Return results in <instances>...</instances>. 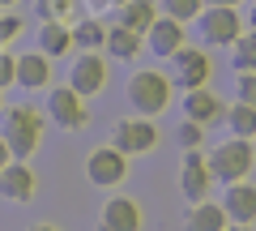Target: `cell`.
I'll list each match as a JSON object with an SVG mask.
<instances>
[{
	"label": "cell",
	"instance_id": "1",
	"mask_svg": "<svg viewBox=\"0 0 256 231\" xmlns=\"http://www.w3.org/2000/svg\"><path fill=\"white\" fill-rule=\"evenodd\" d=\"M4 141H9L13 158L26 163L38 150V141H43V116L34 107H9L4 111Z\"/></svg>",
	"mask_w": 256,
	"mask_h": 231
},
{
	"label": "cell",
	"instance_id": "2",
	"mask_svg": "<svg viewBox=\"0 0 256 231\" xmlns=\"http://www.w3.org/2000/svg\"><path fill=\"white\" fill-rule=\"evenodd\" d=\"M128 103L137 107V116H158L171 103V82L158 69H141L128 77Z\"/></svg>",
	"mask_w": 256,
	"mask_h": 231
},
{
	"label": "cell",
	"instance_id": "3",
	"mask_svg": "<svg viewBox=\"0 0 256 231\" xmlns=\"http://www.w3.org/2000/svg\"><path fill=\"white\" fill-rule=\"evenodd\" d=\"M210 171L218 180H226V184L248 180V171H252V141L248 137H230L226 146H218L210 154Z\"/></svg>",
	"mask_w": 256,
	"mask_h": 231
},
{
	"label": "cell",
	"instance_id": "4",
	"mask_svg": "<svg viewBox=\"0 0 256 231\" xmlns=\"http://www.w3.org/2000/svg\"><path fill=\"white\" fill-rule=\"evenodd\" d=\"M47 116H52L60 129H86L90 124V107L73 86H52L47 90Z\"/></svg>",
	"mask_w": 256,
	"mask_h": 231
},
{
	"label": "cell",
	"instance_id": "5",
	"mask_svg": "<svg viewBox=\"0 0 256 231\" xmlns=\"http://www.w3.org/2000/svg\"><path fill=\"white\" fill-rule=\"evenodd\" d=\"M86 176H90V184H98V188H116L120 180L128 176V154L116 150V146L90 150V158H86Z\"/></svg>",
	"mask_w": 256,
	"mask_h": 231
},
{
	"label": "cell",
	"instance_id": "6",
	"mask_svg": "<svg viewBox=\"0 0 256 231\" xmlns=\"http://www.w3.org/2000/svg\"><path fill=\"white\" fill-rule=\"evenodd\" d=\"M196 30H201V39L205 43H235L239 39V30H244V22H239V13H235V5H214V9H205L201 18H196Z\"/></svg>",
	"mask_w": 256,
	"mask_h": 231
},
{
	"label": "cell",
	"instance_id": "7",
	"mask_svg": "<svg viewBox=\"0 0 256 231\" xmlns=\"http://www.w3.org/2000/svg\"><path fill=\"white\" fill-rule=\"evenodd\" d=\"M180 184H184V197H188L192 205L210 201V184H214L210 154H201V150H188V154H184V167H180Z\"/></svg>",
	"mask_w": 256,
	"mask_h": 231
},
{
	"label": "cell",
	"instance_id": "8",
	"mask_svg": "<svg viewBox=\"0 0 256 231\" xmlns=\"http://www.w3.org/2000/svg\"><path fill=\"white\" fill-rule=\"evenodd\" d=\"M158 146V129L150 116H132V120H120L116 124V150L124 154H150Z\"/></svg>",
	"mask_w": 256,
	"mask_h": 231
},
{
	"label": "cell",
	"instance_id": "9",
	"mask_svg": "<svg viewBox=\"0 0 256 231\" xmlns=\"http://www.w3.org/2000/svg\"><path fill=\"white\" fill-rule=\"evenodd\" d=\"M68 86H73L82 99L98 94L102 86H107V60H102L98 52H82V60H77L73 73H68Z\"/></svg>",
	"mask_w": 256,
	"mask_h": 231
},
{
	"label": "cell",
	"instance_id": "10",
	"mask_svg": "<svg viewBox=\"0 0 256 231\" xmlns=\"http://www.w3.org/2000/svg\"><path fill=\"white\" fill-rule=\"evenodd\" d=\"M146 43H150V52L154 56H162V60H171L175 52H184V22H175V18H158L154 26H150V35H146Z\"/></svg>",
	"mask_w": 256,
	"mask_h": 231
},
{
	"label": "cell",
	"instance_id": "11",
	"mask_svg": "<svg viewBox=\"0 0 256 231\" xmlns=\"http://www.w3.org/2000/svg\"><path fill=\"white\" fill-rule=\"evenodd\" d=\"M171 60H175V69H180L184 90H196V86H205V82H210V73H214L210 56H205L201 47H184V52H175Z\"/></svg>",
	"mask_w": 256,
	"mask_h": 231
},
{
	"label": "cell",
	"instance_id": "12",
	"mask_svg": "<svg viewBox=\"0 0 256 231\" xmlns=\"http://www.w3.org/2000/svg\"><path fill=\"white\" fill-rule=\"evenodd\" d=\"M0 197H9V201H30L34 197V171L22 158L0 171Z\"/></svg>",
	"mask_w": 256,
	"mask_h": 231
},
{
	"label": "cell",
	"instance_id": "13",
	"mask_svg": "<svg viewBox=\"0 0 256 231\" xmlns=\"http://www.w3.org/2000/svg\"><path fill=\"white\" fill-rule=\"evenodd\" d=\"M222 205H226V214L235 222H252L256 218V184H248V180H235V184H226V197H222Z\"/></svg>",
	"mask_w": 256,
	"mask_h": 231
},
{
	"label": "cell",
	"instance_id": "14",
	"mask_svg": "<svg viewBox=\"0 0 256 231\" xmlns=\"http://www.w3.org/2000/svg\"><path fill=\"white\" fill-rule=\"evenodd\" d=\"M102 227L107 231H141V205L132 197H111L102 210Z\"/></svg>",
	"mask_w": 256,
	"mask_h": 231
},
{
	"label": "cell",
	"instance_id": "15",
	"mask_svg": "<svg viewBox=\"0 0 256 231\" xmlns=\"http://www.w3.org/2000/svg\"><path fill=\"white\" fill-rule=\"evenodd\" d=\"M47 82H52V56H43V52L18 56V86H26V90H43Z\"/></svg>",
	"mask_w": 256,
	"mask_h": 231
},
{
	"label": "cell",
	"instance_id": "16",
	"mask_svg": "<svg viewBox=\"0 0 256 231\" xmlns=\"http://www.w3.org/2000/svg\"><path fill=\"white\" fill-rule=\"evenodd\" d=\"M154 22H158L154 0H124L120 13H116V26H128V30H137V35H150Z\"/></svg>",
	"mask_w": 256,
	"mask_h": 231
},
{
	"label": "cell",
	"instance_id": "17",
	"mask_svg": "<svg viewBox=\"0 0 256 231\" xmlns=\"http://www.w3.org/2000/svg\"><path fill=\"white\" fill-rule=\"evenodd\" d=\"M184 111H188V120L210 124V120H218V116H222V103H218V94H214V90L196 86V90L184 94Z\"/></svg>",
	"mask_w": 256,
	"mask_h": 231
},
{
	"label": "cell",
	"instance_id": "18",
	"mask_svg": "<svg viewBox=\"0 0 256 231\" xmlns=\"http://www.w3.org/2000/svg\"><path fill=\"white\" fill-rule=\"evenodd\" d=\"M38 52L43 56H64L73 52V26H64V22H43V30H38Z\"/></svg>",
	"mask_w": 256,
	"mask_h": 231
},
{
	"label": "cell",
	"instance_id": "19",
	"mask_svg": "<svg viewBox=\"0 0 256 231\" xmlns=\"http://www.w3.org/2000/svg\"><path fill=\"white\" fill-rule=\"evenodd\" d=\"M188 227H192V231H226V227H230V214H226V205L201 201V205H192Z\"/></svg>",
	"mask_w": 256,
	"mask_h": 231
},
{
	"label": "cell",
	"instance_id": "20",
	"mask_svg": "<svg viewBox=\"0 0 256 231\" xmlns=\"http://www.w3.org/2000/svg\"><path fill=\"white\" fill-rule=\"evenodd\" d=\"M141 43H146V35H137V30H128V26L107 30V52L116 56V60H132V56L141 52Z\"/></svg>",
	"mask_w": 256,
	"mask_h": 231
},
{
	"label": "cell",
	"instance_id": "21",
	"mask_svg": "<svg viewBox=\"0 0 256 231\" xmlns=\"http://www.w3.org/2000/svg\"><path fill=\"white\" fill-rule=\"evenodd\" d=\"M73 47H82V52H98V47H107V26H102L98 18H86L73 26Z\"/></svg>",
	"mask_w": 256,
	"mask_h": 231
},
{
	"label": "cell",
	"instance_id": "22",
	"mask_svg": "<svg viewBox=\"0 0 256 231\" xmlns=\"http://www.w3.org/2000/svg\"><path fill=\"white\" fill-rule=\"evenodd\" d=\"M226 124L235 137H256V107L252 103H235V107L226 111Z\"/></svg>",
	"mask_w": 256,
	"mask_h": 231
},
{
	"label": "cell",
	"instance_id": "23",
	"mask_svg": "<svg viewBox=\"0 0 256 231\" xmlns=\"http://www.w3.org/2000/svg\"><path fill=\"white\" fill-rule=\"evenodd\" d=\"M38 18H43V22L77 26V0H38Z\"/></svg>",
	"mask_w": 256,
	"mask_h": 231
},
{
	"label": "cell",
	"instance_id": "24",
	"mask_svg": "<svg viewBox=\"0 0 256 231\" xmlns=\"http://www.w3.org/2000/svg\"><path fill=\"white\" fill-rule=\"evenodd\" d=\"M230 56H235L239 73H256V35H239L230 43Z\"/></svg>",
	"mask_w": 256,
	"mask_h": 231
},
{
	"label": "cell",
	"instance_id": "25",
	"mask_svg": "<svg viewBox=\"0 0 256 231\" xmlns=\"http://www.w3.org/2000/svg\"><path fill=\"white\" fill-rule=\"evenodd\" d=\"M162 9H166V18H175V22H196L205 13V0H162Z\"/></svg>",
	"mask_w": 256,
	"mask_h": 231
},
{
	"label": "cell",
	"instance_id": "26",
	"mask_svg": "<svg viewBox=\"0 0 256 231\" xmlns=\"http://www.w3.org/2000/svg\"><path fill=\"white\" fill-rule=\"evenodd\" d=\"M201 141H205V124H196V120L180 124V146L184 150H201Z\"/></svg>",
	"mask_w": 256,
	"mask_h": 231
},
{
	"label": "cell",
	"instance_id": "27",
	"mask_svg": "<svg viewBox=\"0 0 256 231\" xmlns=\"http://www.w3.org/2000/svg\"><path fill=\"white\" fill-rule=\"evenodd\" d=\"M18 35H22V18L4 9V13H0V52H4V47H9Z\"/></svg>",
	"mask_w": 256,
	"mask_h": 231
},
{
	"label": "cell",
	"instance_id": "28",
	"mask_svg": "<svg viewBox=\"0 0 256 231\" xmlns=\"http://www.w3.org/2000/svg\"><path fill=\"white\" fill-rule=\"evenodd\" d=\"M18 82V56L13 52H0V90Z\"/></svg>",
	"mask_w": 256,
	"mask_h": 231
},
{
	"label": "cell",
	"instance_id": "29",
	"mask_svg": "<svg viewBox=\"0 0 256 231\" xmlns=\"http://www.w3.org/2000/svg\"><path fill=\"white\" fill-rule=\"evenodd\" d=\"M239 103L256 107V73H239Z\"/></svg>",
	"mask_w": 256,
	"mask_h": 231
},
{
	"label": "cell",
	"instance_id": "30",
	"mask_svg": "<svg viewBox=\"0 0 256 231\" xmlns=\"http://www.w3.org/2000/svg\"><path fill=\"white\" fill-rule=\"evenodd\" d=\"M13 163V150H9V141H4V133H0V171Z\"/></svg>",
	"mask_w": 256,
	"mask_h": 231
},
{
	"label": "cell",
	"instance_id": "31",
	"mask_svg": "<svg viewBox=\"0 0 256 231\" xmlns=\"http://www.w3.org/2000/svg\"><path fill=\"white\" fill-rule=\"evenodd\" d=\"M94 9H107V5H124V0H90Z\"/></svg>",
	"mask_w": 256,
	"mask_h": 231
},
{
	"label": "cell",
	"instance_id": "32",
	"mask_svg": "<svg viewBox=\"0 0 256 231\" xmlns=\"http://www.w3.org/2000/svg\"><path fill=\"white\" fill-rule=\"evenodd\" d=\"M13 5H18V0H0V9H13Z\"/></svg>",
	"mask_w": 256,
	"mask_h": 231
},
{
	"label": "cell",
	"instance_id": "33",
	"mask_svg": "<svg viewBox=\"0 0 256 231\" xmlns=\"http://www.w3.org/2000/svg\"><path fill=\"white\" fill-rule=\"evenodd\" d=\"M226 231H248V227H244V222H235V227H226Z\"/></svg>",
	"mask_w": 256,
	"mask_h": 231
},
{
	"label": "cell",
	"instance_id": "34",
	"mask_svg": "<svg viewBox=\"0 0 256 231\" xmlns=\"http://www.w3.org/2000/svg\"><path fill=\"white\" fill-rule=\"evenodd\" d=\"M30 231H56V227H47V222H43V227H30Z\"/></svg>",
	"mask_w": 256,
	"mask_h": 231
},
{
	"label": "cell",
	"instance_id": "35",
	"mask_svg": "<svg viewBox=\"0 0 256 231\" xmlns=\"http://www.w3.org/2000/svg\"><path fill=\"white\" fill-rule=\"evenodd\" d=\"M214 5H239V0H214Z\"/></svg>",
	"mask_w": 256,
	"mask_h": 231
},
{
	"label": "cell",
	"instance_id": "36",
	"mask_svg": "<svg viewBox=\"0 0 256 231\" xmlns=\"http://www.w3.org/2000/svg\"><path fill=\"white\" fill-rule=\"evenodd\" d=\"M252 26H256V9H252Z\"/></svg>",
	"mask_w": 256,
	"mask_h": 231
},
{
	"label": "cell",
	"instance_id": "37",
	"mask_svg": "<svg viewBox=\"0 0 256 231\" xmlns=\"http://www.w3.org/2000/svg\"><path fill=\"white\" fill-rule=\"evenodd\" d=\"M0 107H4V99H0Z\"/></svg>",
	"mask_w": 256,
	"mask_h": 231
}]
</instances>
